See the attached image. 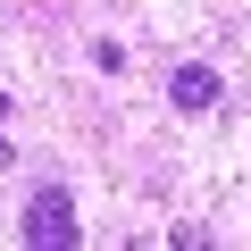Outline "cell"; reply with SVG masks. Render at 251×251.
I'll return each mask as SVG.
<instances>
[{
  "instance_id": "6da1fadb",
  "label": "cell",
  "mask_w": 251,
  "mask_h": 251,
  "mask_svg": "<svg viewBox=\"0 0 251 251\" xmlns=\"http://www.w3.org/2000/svg\"><path fill=\"white\" fill-rule=\"evenodd\" d=\"M17 234H25V251H84L75 193H67V184H42V193L25 201V218H17Z\"/></svg>"
},
{
  "instance_id": "7a4b0ae2",
  "label": "cell",
  "mask_w": 251,
  "mask_h": 251,
  "mask_svg": "<svg viewBox=\"0 0 251 251\" xmlns=\"http://www.w3.org/2000/svg\"><path fill=\"white\" fill-rule=\"evenodd\" d=\"M168 100H176L184 117H201V109H218V67H209V59H184V67L168 75Z\"/></svg>"
},
{
  "instance_id": "3957f363",
  "label": "cell",
  "mask_w": 251,
  "mask_h": 251,
  "mask_svg": "<svg viewBox=\"0 0 251 251\" xmlns=\"http://www.w3.org/2000/svg\"><path fill=\"white\" fill-rule=\"evenodd\" d=\"M168 251H209V226H193V218H184V226L168 234Z\"/></svg>"
},
{
  "instance_id": "277c9868",
  "label": "cell",
  "mask_w": 251,
  "mask_h": 251,
  "mask_svg": "<svg viewBox=\"0 0 251 251\" xmlns=\"http://www.w3.org/2000/svg\"><path fill=\"white\" fill-rule=\"evenodd\" d=\"M9 159H17V151H9V134H0V168H9Z\"/></svg>"
},
{
  "instance_id": "5b68a950",
  "label": "cell",
  "mask_w": 251,
  "mask_h": 251,
  "mask_svg": "<svg viewBox=\"0 0 251 251\" xmlns=\"http://www.w3.org/2000/svg\"><path fill=\"white\" fill-rule=\"evenodd\" d=\"M126 251H151V243H126Z\"/></svg>"
}]
</instances>
